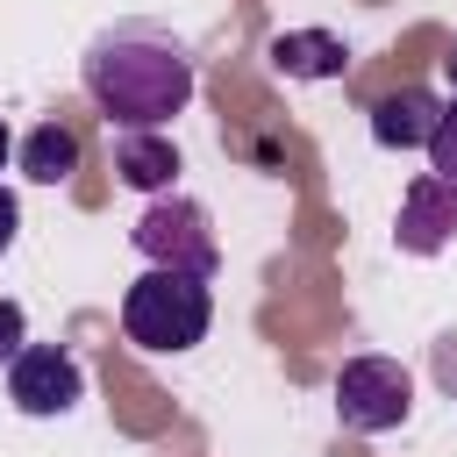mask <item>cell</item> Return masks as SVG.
<instances>
[{
	"label": "cell",
	"instance_id": "obj_1",
	"mask_svg": "<svg viewBox=\"0 0 457 457\" xmlns=\"http://www.w3.org/2000/svg\"><path fill=\"white\" fill-rule=\"evenodd\" d=\"M86 93L107 129H164L193 100V50L150 21H114L86 43Z\"/></svg>",
	"mask_w": 457,
	"mask_h": 457
},
{
	"label": "cell",
	"instance_id": "obj_2",
	"mask_svg": "<svg viewBox=\"0 0 457 457\" xmlns=\"http://www.w3.org/2000/svg\"><path fill=\"white\" fill-rule=\"evenodd\" d=\"M207 328H214V293H207V278L143 271V278L121 293V336H129L136 350L179 357V350L207 343Z\"/></svg>",
	"mask_w": 457,
	"mask_h": 457
},
{
	"label": "cell",
	"instance_id": "obj_3",
	"mask_svg": "<svg viewBox=\"0 0 457 457\" xmlns=\"http://www.w3.org/2000/svg\"><path fill=\"white\" fill-rule=\"evenodd\" d=\"M129 243H136V257H143L150 271L207 278V271L221 264V243H214V228H207V207H200V200H179V193H157V200L136 214Z\"/></svg>",
	"mask_w": 457,
	"mask_h": 457
},
{
	"label": "cell",
	"instance_id": "obj_4",
	"mask_svg": "<svg viewBox=\"0 0 457 457\" xmlns=\"http://www.w3.org/2000/svg\"><path fill=\"white\" fill-rule=\"evenodd\" d=\"M414 414V378L400 357H350L336 371V421L350 436H386Z\"/></svg>",
	"mask_w": 457,
	"mask_h": 457
},
{
	"label": "cell",
	"instance_id": "obj_5",
	"mask_svg": "<svg viewBox=\"0 0 457 457\" xmlns=\"http://www.w3.org/2000/svg\"><path fill=\"white\" fill-rule=\"evenodd\" d=\"M7 400H14L21 414H71V407L86 400V371H79V357L57 350V343H21L14 364H7Z\"/></svg>",
	"mask_w": 457,
	"mask_h": 457
},
{
	"label": "cell",
	"instance_id": "obj_6",
	"mask_svg": "<svg viewBox=\"0 0 457 457\" xmlns=\"http://www.w3.org/2000/svg\"><path fill=\"white\" fill-rule=\"evenodd\" d=\"M393 243L407 257H436L457 243V186H443L436 171H421L407 193H400V221H393Z\"/></svg>",
	"mask_w": 457,
	"mask_h": 457
},
{
	"label": "cell",
	"instance_id": "obj_7",
	"mask_svg": "<svg viewBox=\"0 0 457 457\" xmlns=\"http://www.w3.org/2000/svg\"><path fill=\"white\" fill-rule=\"evenodd\" d=\"M436 121H443V100L428 86H400V93H386L371 107V143L378 150H428Z\"/></svg>",
	"mask_w": 457,
	"mask_h": 457
},
{
	"label": "cell",
	"instance_id": "obj_8",
	"mask_svg": "<svg viewBox=\"0 0 457 457\" xmlns=\"http://www.w3.org/2000/svg\"><path fill=\"white\" fill-rule=\"evenodd\" d=\"M114 171H121V186H136V193H171L179 150H171L164 129H121V136H114Z\"/></svg>",
	"mask_w": 457,
	"mask_h": 457
},
{
	"label": "cell",
	"instance_id": "obj_9",
	"mask_svg": "<svg viewBox=\"0 0 457 457\" xmlns=\"http://www.w3.org/2000/svg\"><path fill=\"white\" fill-rule=\"evenodd\" d=\"M264 57L278 79H343V64H350L343 36H328V29H286V36H271Z\"/></svg>",
	"mask_w": 457,
	"mask_h": 457
},
{
	"label": "cell",
	"instance_id": "obj_10",
	"mask_svg": "<svg viewBox=\"0 0 457 457\" xmlns=\"http://www.w3.org/2000/svg\"><path fill=\"white\" fill-rule=\"evenodd\" d=\"M21 171H29L36 186H71V171H79V129L36 121V129L21 136Z\"/></svg>",
	"mask_w": 457,
	"mask_h": 457
},
{
	"label": "cell",
	"instance_id": "obj_11",
	"mask_svg": "<svg viewBox=\"0 0 457 457\" xmlns=\"http://www.w3.org/2000/svg\"><path fill=\"white\" fill-rule=\"evenodd\" d=\"M428 171H436L443 186H457V100L443 107V121H436V136H428Z\"/></svg>",
	"mask_w": 457,
	"mask_h": 457
},
{
	"label": "cell",
	"instance_id": "obj_12",
	"mask_svg": "<svg viewBox=\"0 0 457 457\" xmlns=\"http://www.w3.org/2000/svg\"><path fill=\"white\" fill-rule=\"evenodd\" d=\"M21 343H29V314H21V300H0V364H14Z\"/></svg>",
	"mask_w": 457,
	"mask_h": 457
},
{
	"label": "cell",
	"instance_id": "obj_13",
	"mask_svg": "<svg viewBox=\"0 0 457 457\" xmlns=\"http://www.w3.org/2000/svg\"><path fill=\"white\" fill-rule=\"evenodd\" d=\"M14 228H21V207H14V193L0 186V250H14Z\"/></svg>",
	"mask_w": 457,
	"mask_h": 457
},
{
	"label": "cell",
	"instance_id": "obj_14",
	"mask_svg": "<svg viewBox=\"0 0 457 457\" xmlns=\"http://www.w3.org/2000/svg\"><path fill=\"white\" fill-rule=\"evenodd\" d=\"M7 150H14V136H7V121H0V164H7Z\"/></svg>",
	"mask_w": 457,
	"mask_h": 457
},
{
	"label": "cell",
	"instance_id": "obj_15",
	"mask_svg": "<svg viewBox=\"0 0 457 457\" xmlns=\"http://www.w3.org/2000/svg\"><path fill=\"white\" fill-rule=\"evenodd\" d=\"M443 64H450V86H457V50H450V57H443Z\"/></svg>",
	"mask_w": 457,
	"mask_h": 457
}]
</instances>
